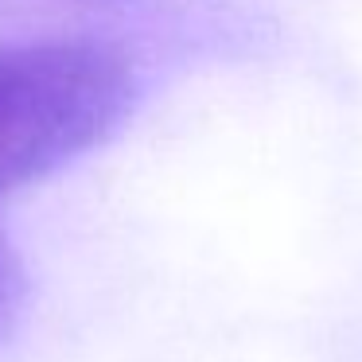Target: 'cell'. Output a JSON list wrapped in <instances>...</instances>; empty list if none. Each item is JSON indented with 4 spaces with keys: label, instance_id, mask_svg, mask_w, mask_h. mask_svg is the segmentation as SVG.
<instances>
[{
    "label": "cell",
    "instance_id": "obj_2",
    "mask_svg": "<svg viewBox=\"0 0 362 362\" xmlns=\"http://www.w3.org/2000/svg\"><path fill=\"white\" fill-rule=\"evenodd\" d=\"M16 296H20V269H16L12 250L0 238V323L8 320V312L16 308Z\"/></svg>",
    "mask_w": 362,
    "mask_h": 362
},
{
    "label": "cell",
    "instance_id": "obj_1",
    "mask_svg": "<svg viewBox=\"0 0 362 362\" xmlns=\"http://www.w3.org/2000/svg\"><path fill=\"white\" fill-rule=\"evenodd\" d=\"M136 102L133 63L98 40L0 47V195L47 180L121 129Z\"/></svg>",
    "mask_w": 362,
    "mask_h": 362
}]
</instances>
